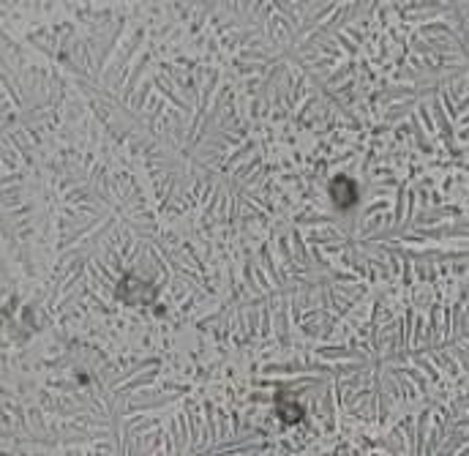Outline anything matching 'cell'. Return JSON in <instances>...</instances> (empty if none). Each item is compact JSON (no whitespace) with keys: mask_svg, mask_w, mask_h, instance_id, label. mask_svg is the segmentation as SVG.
Segmentation results:
<instances>
[{"mask_svg":"<svg viewBox=\"0 0 469 456\" xmlns=\"http://www.w3.org/2000/svg\"><path fill=\"white\" fill-rule=\"evenodd\" d=\"M330 192H333V200L341 205V208H349V205H355V200H358V189H355V183L349 177H336L333 186H330Z\"/></svg>","mask_w":469,"mask_h":456,"instance_id":"cell-1","label":"cell"},{"mask_svg":"<svg viewBox=\"0 0 469 456\" xmlns=\"http://www.w3.org/2000/svg\"><path fill=\"white\" fill-rule=\"evenodd\" d=\"M278 415H281L284 424H297V421L303 418V410H300L295 402H290L287 396H281V399H278Z\"/></svg>","mask_w":469,"mask_h":456,"instance_id":"cell-2","label":"cell"}]
</instances>
